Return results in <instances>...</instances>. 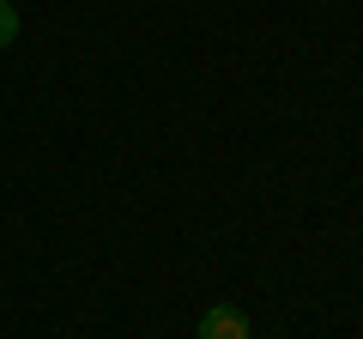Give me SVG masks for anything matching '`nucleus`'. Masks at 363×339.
Wrapping results in <instances>:
<instances>
[{"instance_id": "1", "label": "nucleus", "mask_w": 363, "mask_h": 339, "mask_svg": "<svg viewBox=\"0 0 363 339\" xmlns=\"http://www.w3.org/2000/svg\"><path fill=\"white\" fill-rule=\"evenodd\" d=\"M194 339H248V315H242V309H230V303H218V309L200 315Z\"/></svg>"}, {"instance_id": "2", "label": "nucleus", "mask_w": 363, "mask_h": 339, "mask_svg": "<svg viewBox=\"0 0 363 339\" xmlns=\"http://www.w3.org/2000/svg\"><path fill=\"white\" fill-rule=\"evenodd\" d=\"M18 37V13H13V0H0V49H13Z\"/></svg>"}]
</instances>
